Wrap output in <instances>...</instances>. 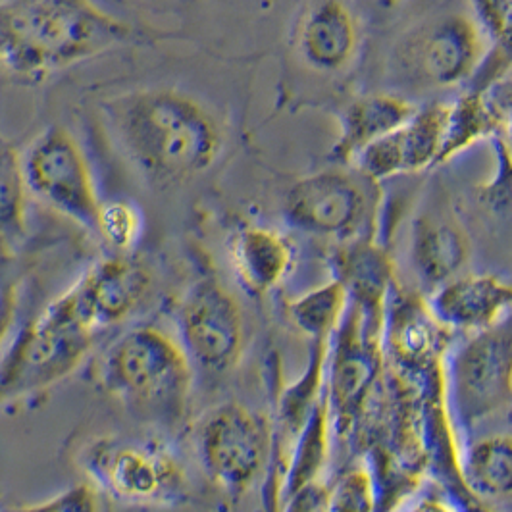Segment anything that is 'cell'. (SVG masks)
<instances>
[{
	"label": "cell",
	"instance_id": "obj_30",
	"mask_svg": "<svg viewBox=\"0 0 512 512\" xmlns=\"http://www.w3.org/2000/svg\"><path fill=\"white\" fill-rule=\"evenodd\" d=\"M280 512H330L328 511V487L320 482L299 489L282 501Z\"/></svg>",
	"mask_w": 512,
	"mask_h": 512
},
{
	"label": "cell",
	"instance_id": "obj_13",
	"mask_svg": "<svg viewBox=\"0 0 512 512\" xmlns=\"http://www.w3.org/2000/svg\"><path fill=\"white\" fill-rule=\"evenodd\" d=\"M443 328L478 333L512 314V283L495 274H459L426 301Z\"/></svg>",
	"mask_w": 512,
	"mask_h": 512
},
{
	"label": "cell",
	"instance_id": "obj_7",
	"mask_svg": "<svg viewBox=\"0 0 512 512\" xmlns=\"http://www.w3.org/2000/svg\"><path fill=\"white\" fill-rule=\"evenodd\" d=\"M276 445L278 437L270 424L239 403L208 410L197 432L206 476L233 499L245 495L268 470Z\"/></svg>",
	"mask_w": 512,
	"mask_h": 512
},
{
	"label": "cell",
	"instance_id": "obj_22",
	"mask_svg": "<svg viewBox=\"0 0 512 512\" xmlns=\"http://www.w3.org/2000/svg\"><path fill=\"white\" fill-rule=\"evenodd\" d=\"M505 128L486 93L472 89L461 95L457 101L449 103L445 143L439 164L459 156L478 141L493 137Z\"/></svg>",
	"mask_w": 512,
	"mask_h": 512
},
{
	"label": "cell",
	"instance_id": "obj_25",
	"mask_svg": "<svg viewBox=\"0 0 512 512\" xmlns=\"http://www.w3.org/2000/svg\"><path fill=\"white\" fill-rule=\"evenodd\" d=\"M145 228L141 208L128 199H114L106 201L101 206L99 222H97V235H101L104 243L112 249L126 253L131 251Z\"/></svg>",
	"mask_w": 512,
	"mask_h": 512
},
{
	"label": "cell",
	"instance_id": "obj_26",
	"mask_svg": "<svg viewBox=\"0 0 512 512\" xmlns=\"http://www.w3.org/2000/svg\"><path fill=\"white\" fill-rule=\"evenodd\" d=\"M376 509V480L368 466H353L345 470L335 484L328 487L330 512H376Z\"/></svg>",
	"mask_w": 512,
	"mask_h": 512
},
{
	"label": "cell",
	"instance_id": "obj_19",
	"mask_svg": "<svg viewBox=\"0 0 512 512\" xmlns=\"http://www.w3.org/2000/svg\"><path fill=\"white\" fill-rule=\"evenodd\" d=\"M462 480L478 499L512 495V436L493 434L474 441L461 464Z\"/></svg>",
	"mask_w": 512,
	"mask_h": 512
},
{
	"label": "cell",
	"instance_id": "obj_17",
	"mask_svg": "<svg viewBox=\"0 0 512 512\" xmlns=\"http://www.w3.org/2000/svg\"><path fill=\"white\" fill-rule=\"evenodd\" d=\"M416 110V104L397 93H372L355 99L341 116L330 158L339 166H351L360 151L403 128Z\"/></svg>",
	"mask_w": 512,
	"mask_h": 512
},
{
	"label": "cell",
	"instance_id": "obj_21",
	"mask_svg": "<svg viewBox=\"0 0 512 512\" xmlns=\"http://www.w3.org/2000/svg\"><path fill=\"white\" fill-rule=\"evenodd\" d=\"M330 405L328 395L308 416L307 424L293 439V451L282 480V501L299 489L316 484L328 461L330 449Z\"/></svg>",
	"mask_w": 512,
	"mask_h": 512
},
{
	"label": "cell",
	"instance_id": "obj_29",
	"mask_svg": "<svg viewBox=\"0 0 512 512\" xmlns=\"http://www.w3.org/2000/svg\"><path fill=\"white\" fill-rule=\"evenodd\" d=\"M18 307V283L0 268V351L6 347L8 335L12 332Z\"/></svg>",
	"mask_w": 512,
	"mask_h": 512
},
{
	"label": "cell",
	"instance_id": "obj_24",
	"mask_svg": "<svg viewBox=\"0 0 512 512\" xmlns=\"http://www.w3.org/2000/svg\"><path fill=\"white\" fill-rule=\"evenodd\" d=\"M347 308L349 293L343 283L333 278L293 299L287 305V314L310 341H333Z\"/></svg>",
	"mask_w": 512,
	"mask_h": 512
},
{
	"label": "cell",
	"instance_id": "obj_32",
	"mask_svg": "<svg viewBox=\"0 0 512 512\" xmlns=\"http://www.w3.org/2000/svg\"><path fill=\"white\" fill-rule=\"evenodd\" d=\"M380 2L384 4L385 8H395V6H401V4H405L409 0H380Z\"/></svg>",
	"mask_w": 512,
	"mask_h": 512
},
{
	"label": "cell",
	"instance_id": "obj_2",
	"mask_svg": "<svg viewBox=\"0 0 512 512\" xmlns=\"http://www.w3.org/2000/svg\"><path fill=\"white\" fill-rule=\"evenodd\" d=\"M151 41L93 0H0V68L27 85Z\"/></svg>",
	"mask_w": 512,
	"mask_h": 512
},
{
	"label": "cell",
	"instance_id": "obj_18",
	"mask_svg": "<svg viewBox=\"0 0 512 512\" xmlns=\"http://www.w3.org/2000/svg\"><path fill=\"white\" fill-rule=\"evenodd\" d=\"M233 274L251 295H266L287 278L293 268V245L282 231L266 226H243L230 243Z\"/></svg>",
	"mask_w": 512,
	"mask_h": 512
},
{
	"label": "cell",
	"instance_id": "obj_12",
	"mask_svg": "<svg viewBox=\"0 0 512 512\" xmlns=\"http://www.w3.org/2000/svg\"><path fill=\"white\" fill-rule=\"evenodd\" d=\"M151 287V276L137 260L128 256H110L95 262L60 297L77 322L99 335L118 326L143 303Z\"/></svg>",
	"mask_w": 512,
	"mask_h": 512
},
{
	"label": "cell",
	"instance_id": "obj_31",
	"mask_svg": "<svg viewBox=\"0 0 512 512\" xmlns=\"http://www.w3.org/2000/svg\"><path fill=\"white\" fill-rule=\"evenodd\" d=\"M410 512H459V509L441 497H424Z\"/></svg>",
	"mask_w": 512,
	"mask_h": 512
},
{
	"label": "cell",
	"instance_id": "obj_16",
	"mask_svg": "<svg viewBox=\"0 0 512 512\" xmlns=\"http://www.w3.org/2000/svg\"><path fill=\"white\" fill-rule=\"evenodd\" d=\"M410 266L430 291L459 276L470 258V239L453 216L426 212L410 228Z\"/></svg>",
	"mask_w": 512,
	"mask_h": 512
},
{
	"label": "cell",
	"instance_id": "obj_8",
	"mask_svg": "<svg viewBox=\"0 0 512 512\" xmlns=\"http://www.w3.org/2000/svg\"><path fill=\"white\" fill-rule=\"evenodd\" d=\"M486 33L466 14H445L412 29L393 52V68L405 83L451 89L478 76L489 54Z\"/></svg>",
	"mask_w": 512,
	"mask_h": 512
},
{
	"label": "cell",
	"instance_id": "obj_4",
	"mask_svg": "<svg viewBox=\"0 0 512 512\" xmlns=\"http://www.w3.org/2000/svg\"><path fill=\"white\" fill-rule=\"evenodd\" d=\"M79 464L91 486L124 505L166 509L189 499L185 464L158 437H97L83 447Z\"/></svg>",
	"mask_w": 512,
	"mask_h": 512
},
{
	"label": "cell",
	"instance_id": "obj_9",
	"mask_svg": "<svg viewBox=\"0 0 512 512\" xmlns=\"http://www.w3.org/2000/svg\"><path fill=\"white\" fill-rule=\"evenodd\" d=\"M449 393L462 428H472L511 405L512 314L493 328L472 333L453 353Z\"/></svg>",
	"mask_w": 512,
	"mask_h": 512
},
{
	"label": "cell",
	"instance_id": "obj_3",
	"mask_svg": "<svg viewBox=\"0 0 512 512\" xmlns=\"http://www.w3.org/2000/svg\"><path fill=\"white\" fill-rule=\"evenodd\" d=\"M99 378L110 395L139 416L162 426H176L187 410L193 364L176 335L141 324L108 347Z\"/></svg>",
	"mask_w": 512,
	"mask_h": 512
},
{
	"label": "cell",
	"instance_id": "obj_27",
	"mask_svg": "<svg viewBox=\"0 0 512 512\" xmlns=\"http://www.w3.org/2000/svg\"><path fill=\"white\" fill-rule=\"evenodd\" d=\"M472 10V18L486 33L489 45L507 66L512 64V0H472Z\"/></svg>",
	"mask_w": 512,
	"mask_h": 512
},
{
	"label": "cell",
	"instance_id": "obj_10",
	"mask_svg": "<svg viewBox=\"0 0 512 512\" xmlns=\"http://www.w3.org/2000/svg\"><path fill=\"white\" fill-rule=\"evenodd\" d=\"M176 332L187 359L208 372H228L243 355V310L214 276L199 278L183 293Z\"/></svg>",
	"mask_w": 512,
	"mask_h": 512
},
{
	"label": "cell",
	"instance_id": "obj_23",
	"mask_svg": "<svg viewBox=\"0 0 512 512\" xmlns=\"http://www.w3.org/2000/svg\"><path fill=\"white\" fill-rule=\"evenodd\" d=\"M447 116L449 103L426 104L416 110L403 128L395 131L405 174H416L439 164Z\"/></svg>",
	"mask_w": 512,
	"mask_h": 512
},
{
	"label": "cell",
	"instance_id": "obj_20",
	"mask_svg": "<svg viewBox=\"0 0 512 512\" xmlns=\"http://www.w3.org/2000/svg\"><path fill=\"white\" fill-rule=\"evenodd\" d=\"M332 341H310L305 372L287 385L278 403V428L280 436L295 439L307 424L308 416L326 397V376Z\"/></svg>",
	"mask_w": 512,
	"mask_h": 512
},
{
	"label": "cell",
	"instance_id": "obj_1",
	"mask_svg": "<svg viewBox=\"0 0 512 512\" xmlns=\"http://www.w3.org/2000/svg\"><path fill=\"white\" fill-rule=\"evenodd\" d=\"M108 128L135 172L168 189L208 172L224 151L214 112L178 89H135L103 106Z\"/></svg>",
	"mask_w": 512,
	"mask_h": 512
},
{
	"label": "cell",
	"instance_id": "obj_6",
	"mask_svg": "<svg viewBox=\"0 0 512 512\" xmlns=\"http://www.w3.org/2000/svg\"><path fill=\"white\" fill-rule=\"evenodd\" d=\"M20 174L31 197L97 233L103 201L87 154L68 129L41 131L20 158Z\"/></svg>",
	"mask_w": 512,
	"mask_h": 512
},
{
	"label": "cell",
	"instance_id": "obj_11",
	"mask_svg": "<svg viewBox=\"0 0 512 512\" xmlns=\"http://www.w3.org/2000/svg\"><path fill=\"white\" fill-rule=\"evenodd\" d=\"M364 178L347 170L328 168L293 181L283 197V216L289 226L316 237L343 243L362 237L372 216Z\"/></svg>",
	"mask_w": 512,
	"mask_h": 512
},
{
	"label": "cell",
	"instance_id": "obj_28",
	"mask_svg": "<svg viewBox=\"0 0 512 512\" xmlns=\"http://www.w3.org/2000/svg\"><path fill=\"white\" fill-rule=\"evenodd\" d=\"M0 512H101V503L95 487L79 484L64 489L47 501L22 507H4Z\"/></svg>",
	"mask_w": 512,
	"mask_h": 512
},
{
	"label": "cell",
	"instance_id": "obj_33",
	"mask_svg": "<svg viewBox=\"0 0 512 512\" xmlns=\"http://www.w3.org/2000/svg\"><path fill=\"white\" fill-rule=\"evenodd\" d=\"M507 145H509V151L512 154V122L509 124V128H507Z\"/></svg>",
	"mask_w": 512,
	"mask_h": 512
},
{
	"label": "cell",
	"instance_id": "obj_15",
	"mask_svg": "<svg viewBox=\"0 0 512 512\" xmlns=\"http://www.w3.org/2000/svg\"><path fill=\"white\" fill-rule=\"evenodd\" d=\"M335 280L343 283L351 305L374 326L384 320L389 297L393 293L395 270L384 247L360 237L347 241L333 256Z\"/></svg>",
	"mask_w": 512,
	"mask_h": 512
},
{
	"label": "cell",
	"instance_id": "obj_14",
	"mask_svg": "<svg viewBox=\"0 0 512 512\" xmlns=\"http://www.w3.org/2000/svg\"><path fill=\"white\" fill-rule=\"evenodd\" d=\"M297 45L308 68L341 72L359 52V20L345 0H318L299 29Z\"/></svg>",
	"mask_w": 512,
	"mask_h": 512
},
{
	"label": "cell",
	"instance_id": "obj_34",
	"mask_svg": "<svg viewBox=\"0 0 512 512\" xmlns=\"http://www.w3.org/2000/svg\"><path fill=\"white\" fill-rule=\"evenodd\" d=\"M476 512H489V511H484V509H476Z\"/></svg>",
	"mask_w": 512,
	"mask_h": 512
},
{
	"label": "cell",
	"instance_id": "obj_5",
	"mask_svg": "<svg viewBox=\"0 0 512 512\" xmlns=\"http://www.w3.org/2000/svg\"><path fill=\"white\" fill-rule=\"evenodd\" d=\"M95 337L54 299L0 351V407L68 378Z\"/></svg>",
	"mask_w": 512,
	"mask_h": 512
}]
</instances>
